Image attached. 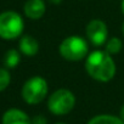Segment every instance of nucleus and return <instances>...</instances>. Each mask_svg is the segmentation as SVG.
<instances>
[{"instance_id":"nucleus-1","label":"nucleus","mask_w":124,"mask_h":124,"mask_svg":"<svg viewBox=\"0 0 124 124\" xmlns=\"http://www.w3.org/2000/svg\"><path fill=\"white\" fill-rule=\"evenodd\" d=\"M85 71L95 80L106 83L113 79L117 72L116 62L106 50H95L88 55Z\"/></svg>"},{"instance_id":"nucleus-2","label":"nucleus","mask_w":124,"mask_h":124,"mask_svg":"<svg viewBox=\"0 0 124 124\" xmlns=\"http://www.w3.org/2000/svg\"><path fill=\"white\" fill-rule=\"evenodd\" d=\"M60 55L67 61H82L89 52L88 41L79 35H70L61 41L58 47Z\"/></svg>"},{"instance_id":"nucleus-3","label":"nucleus","mask_w":124,"mask_h":124,"mask_svg":"<svg viewBox=\"0 0 124 124\" xmlns=\"http://www.w3.org/2000/svg\"><path fill=\"white\" fill-rule=\"evenodd\" d=\"M23 28V18L16 11H4L0 14V38L14 40L22 35Z\"/></svg>"},{"instance_id":"nucleus-4","label":"nucleus","mask_w":124,"mask_h":124,"mask_svg":"<svg viewBox=\"0 0 124 124\" xmlns=\"http://www.w3.org/2000/svg\"><path fill=\"white\" fill-rule=\"evenodd\" d=\"M47 90H49L47 82L40 76H34L23 84L22 97L27 103L37 105L46 97Z\"/></svg>"},{"instance_id":"nucleus-5","label":"nucleus","mask_w":124,"mask_h":124,"mask_svg":"<svg viewBox=\"0 0 124 124\" xmlns=\"http://www.w3.org/2000/svg\"><path fill=\"white\" fill-rule=\"evenodd\" d=\"M76 105V97L68 89H58L51 94L47 100L49 111L56 116H65L70 113Z\"/></svg>"},{"instance_id":"nucleus-6","label":"nucleus","mask_w":124,"mask_h":124,"mask_svg":"<svg viewBox=\"0 0 124 124\" xmlns=\"http://www.w3.org/2000/svg\"><path fill=\"white\" fill-rule=\"evenodd\" d=\"M86 39L94 45V46H102L107 41L108 29L103 21L101 20H91L85 28Z\"/></svg>"},{"instance_id":"nucleus-7","label":"nucleus","mask_w":124,"mask_h":124,"mask_svg":"<svg viewBox=\"0 0 124 124\" xmlns=\"http://www.w3.org/2000/svg\"><path fill=\"white\" fill-rule=\"evenodd\" d=\"M23 11L29 20H39L44 16L46 6L44 0H27L23 6Z\"/></svg>"},{"instance_id":"nucleus-8","label":"nucleus","mask_w":124,"mask_h":124,"mask_svg":"<svg viewBox=\"0 0 124 124\" xmlns=\"http://www.w3.org/2000/svg\"><path fill=\"white\" fill-rule=\"evenodd\" d=\"M3 124H32V120L23 111L10 108L3 116Z\"/></svg>"},{"instance_id":"nucleus-9","label":"nucleus","mask_w":124,"mask_h":124,"mask_svg":"<svg viewBox=\"0 0 124 124\" xmlns=\"http://www.w3.org/2000/svg\"><path fill=\"white\" fill-rule=\"evenodd\" d=\"M18 49L20 51L26 55V56H34L37 55V52L39 51V43L38 40L32 37V35H23L20 39L18 43Z\"/></svg>"},{"instance_id":"nucleus-10","label":"nucleus","mask_w":124,"mask_h":124,"mask_svg":"<svg viewBox=\"0 0 124 124\" xmlns=\"http://www.w3.org/2000/svg\"><path fill=\"white\" fill-rule=\"evenodd\" d=\"M21 61V55L17 50L15 49H10L5 52V56H4V66L5 68L8 70H12V68H16Z\"/></svg>"},{"instance_id":"nucleus-11","label":"nucleus","mask_w":124,"mask_h":124,"mask_svg":"<svg viewBox=\"0 0 124 124\" xmlns=\"http://www.w3.org/2000/svg\"><path fill=\"white\" fill-rule=\"evenodd\" d=\"M88 124H124V120L111 114H100L91 118Z\"/></svg>"},{"instance_id":"nucleus-12","label":"nucleus","mask_w":124,"mask_h":124,"mask_svg":"<svg viewBox=\"0 0 124 124\" xmlns=\"http://www.w3.org/2000/svg\"><path fill=\"white\" fill-rule=\"evenodd\" d=\"M123 47V43L119 38L117 37H113V38H109L107 39L106 44H105V50L109 54V55H116L118 54Z\"/></svg>"},{"instance_id":"nucleus-13","label":"nucleus","mask_w":124,"mask_h":124,"mask_svg":"<svg viewBox=\"0 0 124 124\" xmlns=\"http://www.w3.org/2000/svg\"><path fill=\"white\" fill-rule=\"evenodd\" d=\"M11 82V76L8 68H3L0 67V93L4 91Z\"/></svg>"},{"instance_id":"nucleus-14","label":"nucleus","mask_w":124,"mask_h":124,"mask_svg":"<svg viewBox=\"0 0 124 124\" xmlns=\"http://www.w3.org/2000/svg\"><path fill=\"white\" fill-rule=\"evenodd\" d=\"M32 124H46V118L44 116H41V114L35 116L32 119Z\"/></svg>"},{"instance_id":"nucleus-15","label":"nucleus","mask_w":124,"mask_h":124,"mask_svg":"<svg viewBox=\"0 0 124 124\" xmlns=\"http://www.w3.org/2000/svg\"><path fill=\"white\" fill-rule=\"evenodd\" d=\"M50 3H52V4H55V5H57V4H61L62 3V0H49Z\"/></svg>"},{"instance_id":"nucleus-16","label":"nucleus","mask_w":124,"mask_h":124,"mask_svg":"<svg viewBox=\"0 0 124 124\" xmlns=\"http://www.w3.org/2000/svg\"><path fill=\"white\" fill-rule=\"evenodd\" d=\"M120 118L124 120V105H123L122 108H120Z\"/></svg>"},{"instance_id":"nucleus-17","label":"nucleus","mask_w":124,"mask_h":124,"mask_svg":"<svg viewBox=\"0 0 124 124\" xmlns=\"http://www.w3.org/2000/svg\"><path fill=\"white\" fill-rule=\"evenodd\" d=\"M120 9H122V12L124 15V0H122V5H120Z\"/></svg>"},{"instance_id":"nucleus-18","label":"nucleus","mask_w":124,"mask_h":124,"mask_svg":"<svg viewBox=\"0 0 124 124\" xmlns=\"http://www.w3.org/2000/svg\"><path fill=\"white\" fill-rule=\"evenodd\" d=\"M122 33H123V37H124V22H123V24H122Z\"/></svg>"},{"instance_id":"nucleus-19","label":"nucleus","mask_w":124,"mask_h":124,"mask_svg":"<svg viewBox=\"0 0 124 124\" xmlns=\"http://www.w3.org/2000/svg\"><path fill=\"white\" fill-rule=\"evenodd\" d=\"M57 124H65V123H57Z\"/></svg>"}]
</instances>
